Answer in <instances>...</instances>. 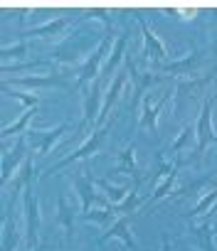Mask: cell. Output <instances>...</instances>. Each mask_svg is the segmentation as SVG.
Listing matches in <instances>:
<instances>
[{
    "mask_svg": "<svg viewBox=\"0 0 217 251\" xmlns=\"http://www.w3.org/2000/svg\"><path fill=\"white\" fill-rule=\"evenodd\" d=\"M212 106H215V99L202 101V108H200V116H197V123H195V138H197L195 158H200L210 143H217V133H215V126H212Z\"/></svg>",
    "mask_w": 217,
    "mask_h": 251,
    "instance_id": "1",
    "label": "cell"
},
{
    "mask_svg": "<svg viewBox=\"0 0 217 251\" xmlns=\"http://www.w3.org/2000/svg\"><path fill=\"white\" fill-rule=\"evenodd\" d=\"M106 133H108V128H99V131H94L79 148H77V153H72V155H67L64 160H59L57 165H52L45 175H52V173H59L62 168H67V165H72V163H77V160H86L89 155H94V153H101V148H104V143H106Z\"/></svg>",
    "mask_w": 217,
    "mask_h": 251,
    "instance_id": "2",
    "label": "cell"
},
{
    "mask_svg": "<svg viewBox=\"0 0 217 251\" xmlns=\"http://www.w3.org/2000/svg\"><path fill=\"white\" fill-rule=\"evenodd\" d=\"M111 54V35H106L101 42H99V47H96V52L86 59V64L79 69V76H77V89L79 86H84V84H89L91 79H99V74H101V69H104V59Z\"/></svg>",
    "mask_w": 217,
    "mask_h": 251,
    "instance_id": "3",
    "label": "cell"
},
{
    "mask_svg": "<svg viewBox=\"0 0 217 251\" xmlns=\"http://www.w3.org/2000/svg\"><path fill=\"white\" fill-rule=\"evenodd\" d=\"M25 234L30 251H37V234H40V200L32 195V187L25 192Z\"/></svg>",
    "mask_w": 217,
    "mask_h": 251,
    "instance_id": "4",
    "label": "cell"
},
{
    "mask_svg": "<svg viewBox=\"0 0 217 251\" xmlns=\"http://www.w3.org/2000/svg\"><path fill=\"white\" fill-rule=\"evenodd\" d=\"M126 72H129V76H131V81H134V96H131V111H136L138 108V103L146 99V89H151L153 84H158L161 79H163V74H141L138 69H136V64L126 57Z\"/></svg>",
    "mask_w": 217,
    "mask_h": 251,
    "instance_id": "5",
    "label": "cell"
},
{
    "mask_svg": "<svg viewBox=\"0 0 217 251\" xmlns=\"http://www.w3.org/2000/svg\"><path fill=\"white\" fill-rule=\"evenodd\" d=\"M67 128H69L67 123H59L57 128H52V131H27V143H30L40 155H47V153L57 146V141L67 133Z\"/></svg>",
    "mask_w": 217,
    "mask_h": 251,
    "instance_id": "6",
    "label": "cell"
},
{
    "mask_svg": "<svg viewBox=\"0 0 217 251\" xmlns=\"http://www.w3.org/2000/svg\"><path fill=\"white\" fill-rule=\"evenodd\" d=\"M138 25H141V32H143V42H146V50H143V54H146V59H148V64L151 67H158V64H165V59H168V50H165V45L156 37V32L138 18Z\"/></svg>",
    "mask_w": 217,
    "mask_h": 251,
    "instance_id": "7",
    "label": "cell"
},
{
    "mask_svg": "<svg viewBox=\"0 0 217 251\" xmlns=\"http://www.w3.org/2000/svg\"><path fill=\"white\" fill-rule=\"evenodd\" d=\"M215 234L217 231H215V224H212V214H205L200 224L190 222V236H192V244L197 246V251H217L215 249Z\"/></svg>",
    "mask_w": 217,
    "mask_h": 251,
    "instance_id": "8",
    "label": "cell"
},
{
    "mask_svg": "<svg viewBox=\"0 0 217 251\" xmlns=\"http://www.w3.org/2000/svg\"><path fill=\"white\" fill-rule=\"evenodd\" d=\"M104 79L99 76L91 86H89V91H86V96H84V121H81V128H86L89 123H94V121H99V113H101V106H104V94H101V89H104Z\"/></svg>",
    "mask_w": 217,
    "mask_h": 251,
    "instance_id": "9",
    "label": "cell"
},
{
    "mask_svg": "<svg viewBox=\"0 0 217 251\" xmlns=\"http://www.w3.org/2000/svg\"><path fill=\"white\" fill-rule=\"evenodd\" d=\"M212 79H217V62H215L212 74H202V76H192V79H180V81H178V89H175V96L192 101V99H197V96L210 86Z\"/></svg>",
    "mask_w": 217,
    "mask_h": 251,
    "instance_id": "10",
    "label": "cell"
},
{
    "mask_svg": "<svg viewBox=\"0 0 217 251\" xmlns=\"http://www.w3.org/2000/svg\"><path fill=\"white\" fill-rule=\"evenodd\" d=\"M168 101H170V94H165V96H163L161 101H156V103H151V99H143L141 118H138V128H141V131H151V133L158 131V113H161V108H163Z\"/></svg>",
    "mask_w": 217,
    "mask_h": 251,
    "instance_id": "11",
    "label": "cell"
},
{
    "mask_svg": "<svg viewBox=\"0 0 217 251\" xmlns=\"http://www.w3.org/2000/svg\"><path fill=\"white\" fill-rule=\"evenodd\" d=\"M126 79H129V72H126V69H124V72H116L114 81L108 84V91L104 94V106H101V113H99V121H96V123H106L108 113H111V106L116 103L119 94H121L124 86H126Z\"/></svg>",
    "mask_w": 217,
    "mask_h": 251,
    "instance_id": "12",
    "label": "cell"
},
{
    "mask_svg": "<svg viewBox=\"0 0 217 251\" xmlns=\"http://www.w3.org/2000/svg\"><path fill=\"white\" fill-rule=\"evenodd\" d=\"M200 62H202V57H200V52H188L185 57H180V59H175V62H165V64H158V67H151L156 74L158 72H170V74H190V72H195L197 67H200Z\"/></svg>",
    "mask_w": 217,
    "mask_h": 251,
    "instance_id": "13",
    "label": "cell"
},
{
    "mask_svg": "<svg viewBox=\"0 0 217 251\" xmlns=\"http://www.w3.org/2000/svg\"><path fill=\"white\" fill-rule=\"evenodd\" d=\"M108 239H121L126 246H131V251H138V246H136V241H134V234H131V224H129V217L124 214V217H119L111 226L106 229V234L99 239L101 244L104 241H108Z\"/></svg>",
    "mask_w": 217,
    "mask_h": 251,
    "instance_id": "14",
    "label": "cell"
},
{
    "mask_svg": "<svg viewBox=\"0 0 217 251\" xmlns=\"http://www.w3.org/2000/svg\"><path fill=\"white\" fill-rule=\"evenodd\" d=\"M13 86L18 89H50V86H67V79L59 74H47V76H20L13 79Z\"/></svg>",
    "mask_w": 217,
    "mask_h": 251,
    "instance_id": "15",
    "label": "cell"
},
{
    "mask_svg": "<svg viewBox=\"0 0 217 251\" xmlns=\"http://www.w3.org/2000/svg\"><path fill=\"white\" fill-rule=\"evenodd\" d=\"M72 180V185H74V190H77V195H79V202H81V214H86L89 209H91V202L96 200V192H94V180L91 177H86V175H72L69 177Z\"/></svg>",
    "mask_w": 217,
    "mask_h": 251,
    "instance_id": "16",
    "label": "cell"
},
{
    "mask_svg": "<svg viewBox=\"0 0 217 251\" xmlns=\"http://www.w3.org/2000/svg\"><path fill=\"white\" fill-rule=\"evenodd\" d=\"M25 158H27V153H25V141H18L13 153H3V175H0L3 185L10 180V175H13V173H18V170H20L18 165H23V163H25Z\"/></svg>",
    "mask_w": 217,
    "mask_h": 251,
    "instance_id": "17",
    "label": "cell"
},
{
    "mask_svg": "<svg viewBox=\"0 0 217 251\" xmlns=\"http://www.w3.org/2000/svg\"><path fill=\"white\" fill-rule=\"evenodd\" d=\"M13 204L15 200H8V212L3 217V251H15L18 241H20V231H18V224L13 219Z\"/></svg>",
    "mask_w": 217,
    "mask_h": 251,
    "instance_id": "18",
    "label": "cell"
},
{
    "mask_svg": "<svg viewBox=\"0 0 217 251\" xmlns=\"http://www.w3.org/2000/svg\"><path fill=\"white\" fill-rule=\"evenodd\" d=\"M126 42H129V35H121L116 42H114V50H111V54H108V59H106V64H104V69H101V79L104 81H108L111 84V74L116 72V67H119V62L124 59V50H126Z\"/></svg>",
    "mask_w": 217,
    "mask_h": 251,
    "instance_id": "19",
    "label": "cell"
},
{
    "mask_svg": "<svg viewBox=\"0 0 217 251\" xmlns=\"http://www.w3.org/2000/svg\"><path fill=\"white\" fill-rule=\"evenodd\" d=\"M116 175H134L136 182H141V175H138V165H136V148L134 143H129L121 153H119V163H116Z\"/></svg>",
    "mask_w": 217,
    "mask_h": 251,
    "instance_id": "20",
    "label": "cell"
},
{
    "mask_svg": "<svg viewBox=\"0 0 217 251\" xmlns=\"http://www.w3.org/2000/svg\"><path fill=\"white\" fill-rule=\"evenodd\" d=\"M57 226L62 229L64 239H72V234H74V214H72V207H69L64 195H59V200H57Z\"/></svg>",
    "mask_w": 217,
    "mask_h": 251,
    "instance_id": "21",
    "label": "cell"
},
{
    "mask_svg": "<svg viewBox=\"0 0 217 251\" xmlns=\"http://www.w3.org/2000/svg\"><path fill=\"white\" fill-rule=\"evenodd\" d=\"M27 187H32V158L27 155L25 158V163L20 165V170L15 173V177H13V200L23 192V190H27Z\"/></svg>",
    "mask_w": 217,
    "mask_h": 251,
    "instance_id": "22",
    "label": "cell"
},
{
    "mask_svg": "<svg viewBox=\"0 0 217 251\" xmlns=\"http://www.w3.org/2000/svg\"><path fill=\"white\" fill-rule=\"evenodd\" d=\"M37 113V108H25L23 111V116L18 118V121H13L10 126H5V128H3V133H0V136H3V141H8L10 136H18V133H27V123H30V118Z\"/></svg>",
    "mask_w": 217,
    "mask_h": 251,
    "instance_id": "23",
    "label": "cell"
},
{
    "mask_svg": "<svg viewBox=\"0 0 217 251\" xmlns=\"http://www.w3.org/2000/svg\"><path fill=\"white\" fill-rule=\"evenodd\" d=\"M96 187H101L104 192H106V200L108 202H111L114 207L116 204H121L126 197H129V187H116V185H111V182H108V180H96Z\"/></svg>",
    "mask_w": 217,
    "mask_h": 251,
    "instance_id": "24",
    "label": "cell"
},
{
    "mask_svg": "<svg viewBox=\"0 0 217 251\" xmlns=\"http://www.w3.org/2000/svg\"><path fill=\"white\" fill-rule=\"evenodd\" d=\"M192 138H195V126L192 123H188V126H183V131L178 133V138L170 143V148H168V153L170 155H178L180 151H185V148H190V143H192Z\"/></svg>",
    "mask_w": 217,
    "mask_h": 251,
    "instance_id": "25",
    "label": "cell"
},
{
    "mask_svg": "<svg viewBox=\"0 0 217 251\" xmlns=\"http://www.w3.org/2000/svg\"><path fill=\"white\" fill-rule=\"evenodd\" d=\"M67 25H69V20H67V18H57V20H50V23L40 25V27H32V30H30V32H25V35L50 37V35H57V32H62V30H64Z\"/></svg>",
    "mask_w": 217,
    "mask_h": 251,
    "instance_id": "26",
    "label": "cell"
},
{
    "mask_svg": "<svg viewBox=\"0 0 217 251\" xmlns=\"http://www.w3.org/2000/svg\"><path fill=\"white\" fill-rule=\"evenodd\" d=\"M3 91H5V96H10V99H18L20 103H25V108H37V103H40V96L37 94H27V91H20V89H10V84H3Z\"/></svg>",
    "mask_w": 217,
    "mask_h": 251,
    "instance_id": "27",
    "label": "cell"
},
{
    "mask_svg": "<svg viewBox=\"0 0 217 251\" xmlns=\"http://www.w3.org/2000/svg\"><path fill=\"white\" fill-rule=\"evenodd\" d=\"M180 165H183V163H175L173 173H170L165 180H161V182H158V187H156V192H153L151 202H158V200H163L165 195H170V190H173V185H175V180H178V170H180Z\"/></svg>",
    "mask_w": 217,
    "mask_h": 251,
    "instance_id": "28",
    "label": "cell"
},
{
    "mask_svg": "<svg viewBox=\"0 0 217 251\" xmlns=\"http://www.w3.org/2000/svg\"><path fill=\"white\" fill-rule=\"evenodd\" d=\"M217 207V187H212L200 202H197V207L188 214V219H195V217H205L207 214V209H215Z\"/></svg>",
    "mask_w": 217,
    "mask_h": 251,
    "instance_id": "29",
    "label": "cell"
},
{
    "mask_svg": "<svg viewBox=\"0 0 217 251\" xmlns=\"http://www.w3.org/2000/svg\"><path fill=\"white\" fill-rule=\"evenodd\" d=\"M141 204H143V197H138V185H136V187L129 192V197H126L121 204H116V207H114V212L124 217V214H129V212H136Z\"/></svg>",
    "mask_w": 217,
    "mask_h": 251,
    "instance_id": "30",
    "label": "cell"
},
{
    "mask_svg": "<svg viewBox=\"0 0 217 251\" xmlns=\"http://www.w3.org/2000/svg\"><path fill=\"white\" fill-rule=\"evenodd\" d=\"M84 219H94V222H99V224H108L111 226L114 222H116V212H114V204H108V207H104V209H89L86 214H84Z\"/></svg>",
    "mask_w": 217,
    "mask_h": 251,
    "instance_id": "31",
    "label": "cell"
},
{
    "mask_svg": "<svg viewBox=\"0 0 217 251\" xmlns=\"http://www.w3.org/2000/svg\"><path fill=\"white\" fill-rule=\"evenodd\" d=\"M30 52V42L27 40H23V42H15L13 47H3V52H0V54H3V59H18V57H25Z\"/></svg>",
    "mask_w": 217,
    "mask_h": 251,
    "instance_id": "32",
    "label": "cell"
},
{
    "mask_svg": "<svg viewBox=\"0 0 217 251\" xmlns=\"http://www.w3.org/2000/svg\"><path fill=\"white\" fill-rule=\"evenodd\" d=\"M86 18L101 20V23H104V27H106V35H111V18H108V10H104V8H94V10H89V13H86Z\"/></svg>",
    "mask_w": 217,
    "mask_h": 251,
    "instance_id": "33",
    "label": "cell"
},
{
    "mask_svg": "<svg viewBox=\"0 0 217 251\" xmlns=\"http://www.w3.org/2000/svg\"><path fill=\"white\" fill-rule=\"evenodd\" d=\"M35 67H42V62H27V64H3V72L10 74V72H23V69H35Z\"/></svg>",
    "mask_w": 217,
    "mask_h": 251,
    "instance_id": "34",
    "label": "cell"
},
{
    "mask_svg": "<svg viewBox=\"0 0 217 251\" xmlns=\"http://www.w3.org/2000/svg\"><path fill=\"white\" fill-rule=\"evenodd\" d=\"M173 13H183V18H195L197 15V8H173Z\"/></svg>",
    "mask_w": 217,
    "mask_h": 251,
    "instance_id": "35",
    "label": "cell"
},
{
    "mask_svg": "<svg viewBox=\"0 0 217 251\" xmlns=\"http://www.w3.org/2000/svg\"><path fill=\"white\" fill-rule=\"evenodd\" d=\"M161 251H173V244H170V236L163 234V241H161Z\"/></svg>",
    "mask_w": 217,
    "mask_h": 251,
    "instance_id": "36",
    "label": "cell"
},
{
    "mask_svg": "<svg viewBox=\"0 0 217 251\" xmlns=\"http://www.w3.org/2000/svg\"><path fill=\"white\" fill-rule=\"evenodd\" d=\"M212 27H215V32H217V10H215V20H212Z\"/></svg>",
    "mask_w": 217,
    "mask_h": 251,
    "instance_id": "37",
    "label": "cell"
},
{
    "mask_svg": "<svg viewBox=\"0 0 217 251\" xmlns=\"http://www.w3.org/2000/svg\"><path fill=\"white\" fill-rule=\"evenodd\" d=\"M215 212H217V207H215Z\"/></svg>",
    "mask_w": 217,
    "mask_h": 251,
    "instance_id": "38",
    "label": "cell"
},
{
    "mask_svg": "<svg viewBox=\"0 0 217 251\" xmlns=\"http://www.w3.org/2000/svg\"><path fill=\"white\" fill-rule=\"evenodd\" d=\"M215 81H217V79H215Z\"/></svg>",
    "mask_w": 217,
    "mask_h": 251,
    "instance_id": "39",
    "label": "cell"
}]
</instances>
